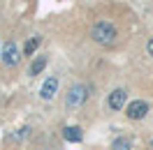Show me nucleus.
<instances>
[{
	"label": "nucleus",
	"mask_w": 153,
	"mask_h": 150,
	"mask_svg": "<svg viewBox=\"0 0 153 150\" xmlns=\"http://www.w3.org/2000/svg\"><path fill=\"white\" fill-rule=\"evenodd\" d=\"M93 39H95L97 44H111L116 39V26L111 23V21H97L95 26H93Z\"/></svg>",
	"instance_id": "nucleus-1"
},
{
	"label": "nucleus",
	"mask_w": 153,
	"mask_h": 150,
	"mask_svg": "<svg viewBox=\"0 0 153 150\" xmlns=\"http://www.w3.org/2000/svg\"><path fill=\"white\" fill-rule=\"evenodd\" d=\"M86 99H88V88L84 83H74L70 90H67V95H65V102H67L70 109H79Z\"/></svg>",
	"instance_id": "nucleus-2"
},
{
	"label": "nucleus",
	"mask_w": 153,
	"mask_h": 150,
	"mask_svg": "<svg viewBox=\"0 0 153 150\" xmlns=\"http://www.w3.org/2000/svg\"><path fill=\"white\" fill-rule=\"evenodd\" d=\"M0 60H2L7 67H16L21 62V51H19V46H16L14 42H5V46H2V51H0Z\"/></svg>",
	"instance_id": "nucleus-3"
},
{
	"label": "nucleus",
	"mask_w": 153,
	"mask_h": 150,
	"mask_svg": "<svg viewBox=\"0 0 153 150\" xmlns=\"http://www.w3.org/2000/svg\"><path fill=\"white\" fill-rule=\"evenodd\" d=\"M146 113H149V104L142 102V99H134V102H130L125 106V115H128L130 120H142Z\"/></svg>",
	"instance_id": "nucleus-4"
},
{
	"label": "nucleus",
	"mask_w": 153,
	"mask_h": 150,
	"mask_svg": "<svg viewBox=\"0 0 153 150\" xmlns=\"http://www.w3.org/2000/svg\"><path fill=\"white\" fill-rule=\"evenodd\" d=\"M125 102H128V93H125L123 88L111 90L109 99H107V104H109V109H111V111H121V109L125 106Z\"/></svg>",
	"instance_id": "nucleus-5"
},
{
	"label": "nucleus",
	"mask_w": 153,
	"mask_h": 150,
	"mask_svg": "<svg viewBox=\"0 0 153 150\" xmlns=\"http://www.w3.org/2000/svg\"><path fill=\"white\" fill-rule=\"evenodd\" d=\"M56 93H58V79H56V76H49L47 81L42 83V88H39V97L49 102V99L56 97Z\"/></svg>",
	"instance_id": "nucleus-6"
},
{
	"label": "nucleus",
	"mask_w": 153,
	"mask_h": 150,
	"mask_svg": "<svg viewBox=\"0 0 153 150\" xmlns=\"http://www.w3.org/2000/svg\"><path fill=\"white\" fill-rule=\"evenodd\" d=\"M63 139L70 141V143H79V141L84 139V134H81V127H74V125H70L63 129Z\"/></svg>",
	"instance_id": "nucleus-7"
},
{
	"label": "nucleus",
	"mask_w": 153,
	"mask_h": 150,
	"mask_svg": "<svg viewBox=\"0 0 153 150\" xmlns=\"http://www.w3.org/2000/svg\"><path fill=\"white\" fill-rule=\"evenodd\" d=\"M47 58L44 56H39V58H35V60H33V65H30V76H37V74H42V72H44V67H47Z\"/></svg>",
	"instance_id": "nucleus-8"
},
{
	"label": "nucleus",
	"mask_w": 153,
	"mask_h": 150,
	"mask_svg": "<svg viewBox=\"0 0 153 150\" xmlns=\"http://www.w3.org/2000/svg\"><path fill=\"white\" fill-rule=\"evenodd\" d=\"M111 150H132V141L128 136H116L111 143Z\"/></svg>",
	"instance_id": "nucleus-9"
},
{
	"label": "nucleus",
	"mask_w": 153,
	"mask_h": 150,
	"mask_svg": "<svg viewBox=\"0 0 153 150\" xmlns=\"http://www.w3.org/2000/svg\"><path fill=\"white\" fill-rule=\"evenodd\" d=\"M39 44H42V37H30V39H28V44L23 46V56H33V53L37 51Z\"/></svg>",
	"instance_id": "nucleus-10"
},
{
	"label": "nucleus",
	"mask_w": 153,
	"mask_h": 150,
	"mask_svg": "<svg viewBox=\"0 0 153 150\" xmlns=\"http://www.w3.org/2000/svg\"><path fill=\"white\" fill-rule=\"evenodd\" d=\"M28 127H23V129H19V134H16V139H26V136H28Z\"/></svg>",
	"instance_id": "nucleus-11"
},
{
	"label": "nucleus",
	"mask_w": 153,
	"mask_h": 150,
	"mask_svg": "<svg viewBox=\"0 0 153 150\" xmlns=\"http://www.w3.org/2000/svg\"><path fill=\"white\" fill-rule=\"evenodd\" d=\"M146 51H149V56L153 58V39H149V44H146Z\"/></svg>",
	"instance_id": "nucleus-12"
},
{
	"label": "nucleus",
	"mask_w": 153,
	"mask_h": 150,
	"mask_svg": "<svg viewBox=\"0 0 153 150\" xmlns=\"http://www.w3.org/2000/svg\"><path fill=\"white\" fill-rule=\"evenodd\" d=\"M151 150H153V139H151Z\"/></svg>",
	"instance_id": "nucleus-13"
},
{
	"label": "nucleus",
	"mask_w": 153,
	"mask_h": 150,
	"mask_svg": "<svg viewBox=\"0 0 153 150\" xmlns=\"http://www.w3.org/2000/svg\"><path fill=\"white\" fill-rule=\"evenodd\" d=\"M0 51H2V44H0Z\"/></svg>",
	"instance_id": "nucleus-14"
}]
</instances>
